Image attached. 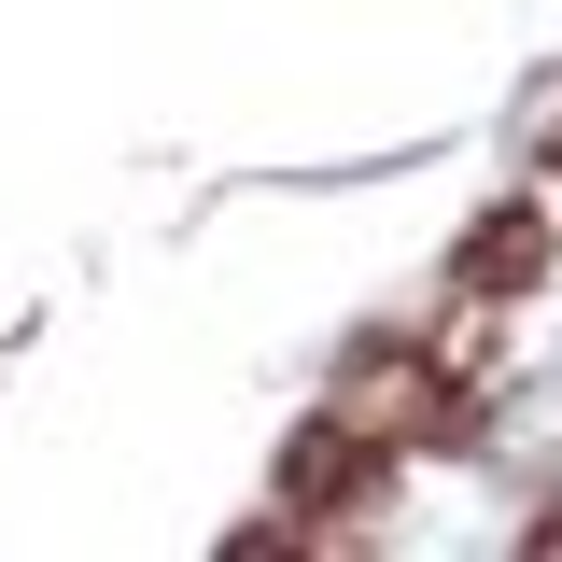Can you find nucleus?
<instances>
[{
    "instance_id": "obj_1",
    "label": "nucleus",
    "mask_w": 562,
    "mask_h": 562,
    "mask_svg": "<svg viewBox=\"0 0 562 562\" xmlns=\"http://www.w3.org/2000/svg\"><path fill=\"white\" fill-rule=\"evenodd\" d=\"M338 408L366 436H394V450H450V436H479V351H422V338H366L338 366Z\"/></svg>"
},
{
    "instance_id": "obj_3",
    "label": "nucleus",
    "mask_w": 562,
    "mask_h": 562,
    "mask_svg": "<svg viewBox=\"0 0 562 562\" xmlns=\"http://www.w3.org/2000/svg\"><path fill=\"white\" fill-rule=\"evenodd\" d=\"M535 268H549V225H535V211H479V225H464V295H479V310L535 295Z\"/></svg>"
},
{
    "instance_id": "obj_2",
    "label": "nucleus",
    "mask_w": 562,
    "mask_h": 562,
    "mask_svg": "<svg viewBox=\"0 0 562 562\" xmlns=\"http://www.w3.org/2000/svg\"><path fill=\"white\" fill-rule=\"evenodd\" d=\"M394 492V436H366L351 408L295 422V450H281V506H310V520H338V506H380Z\"/></svg>"
}]
</instances>
